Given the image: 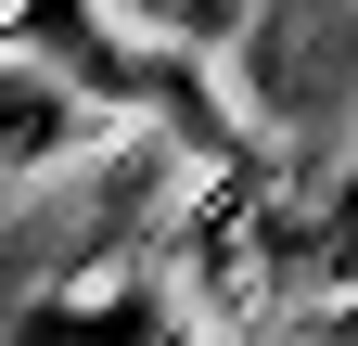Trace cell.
<instances>
[{
    "label": "cell",
    "mask_w": 358,
    "mask_h": 346,
    "mask_svg": "<svg viewBox=\"0 0 358 346\" xmlns=\"http://www.w3.org/2000/svg\"><path fill=\"white\" fill-rule=\"evenodd\" d=\"M77 141H90V90L52 77L38 52H0V180H13V167H52Z\"/></svg>",
    "instance_id": "cell-1"
},
{
    "label": "cell",
    "mask_w": 358,
    "mask_h": 346,
    "mask_svg": "<svg viewBox=\"0 0 358 346\" xmlns=\"http://www.w3.org/2000/svg\"><path fill=\"white\" fill-rule=\"evenodd\" d=\"M141 39H179V52H217V39H243V0H115Z\"/></svg>",
    "instance_id": "cell-2"
}]
</instances>
